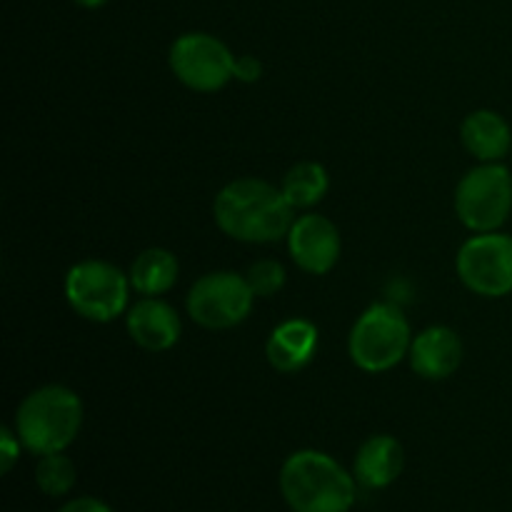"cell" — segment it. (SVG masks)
I'll use <instances>...</instances> for the list:
<instances>
[{
    "label": "cell",
    "instance_id": "obj_15",
    "mask_svg": "<svg viewBox=\"0 0 512 512\" xmlns=\"http://www.w3.org/2000/svg\"><path fill=\"white\" fill-rule=\"evenodd\" d=\"M465 150L480 163H500L512 153V128L500 113L488 108L473 110L460 125Z\"/></svg>",
    "mask_w": 512,
    "mask_h": 512
},
{
    "label": "cell",
    "instance_id": "obj_2",
    "mask_svg": "<svg viewBox=\"0 0 512 512\" xmlns=\"http://www.w3.org/2000/svg\"><path fill=\"white\" fill-rule=\"evenodd\" d=\"M280 495L293 512H350L358 480L333 455L298 450L280 468Z\"/></svg>",
    "mask_w": 512,
    "mask_h": 512
},
{
    "label": "cell",
    "instance_id": "obj_19",
    "mask_svg": "<svg viewBox=\"0 0 512 512\" xmlns=\"http://www.w3.org/2000/svg\"><path fill=\"white\" fill-rule=\"evenodd\" d=\"M245 278H248L250 288H253L255 298H273L275 293H280L285 285V268L283 263H278V260H258V263H253L248 268V273H245Z\"/></svg>",
    "mask_w": 512,
    "mask_h": 512
},
{
    "label": "cell",
    "instance_id": "obj_14",
    "mask_svg": "<svg viewBox=\"0 0 512 512\" xmlns=\"http://www.w3.org/2000/svg\"><path fill=\"white\" fill-rule=\"evenodd\" d=\"M403 445L393 435H373L358 448L353 460V475L358 485L368 490H383L403 475Z\"/></svg>",
    "mask_w": 512,
    "mask_h": 512
},
{
    "label": "cell",
    "instance_id": "obj_1",
    "mask_svg": "<svg viewBox=\"0 0 512 512\" xmlns=\"http://www.w3.org/2000/svg\"><path fill=\"white\" fill-rule=\"evenodd\" d=\"M213 218L228 238L265 245L288 238L295 208L268 180L238 178L215 195Z\"/></svg>",
    "mask_w": 512,
    "mask_h": 512
},
{
    "label": "cell",
    "instance_id": "obj_17",
    "mask_svg": "<svg viewBox=\"0 0 512 512\" xmlns=\"http://www.w3.org/2000/svg\"><path fill=\"white\" fill-rule=\"evenodd\" d=\"M328 188V170H325V165L315 163V160L295 163L285 173L283 185H280V190H283V195L295 210H308L313 205H318L328 195Z\"/></svg>",
    "mask_w": 512,
    "mask_h": 512
},
{
    "label": "cell",
    "instance_id": "obj_6",
    "mask_svg": "<svg viewBox=\"0 0 512 512\" xmlns=\"http://www.w3.org/2000/svg\"><path fill=\"white\" fill-rule=\"evenodd\" d=\"M512 213V173L503 163H480L455 188V215L473 233H493Z\"/></svg>",
    "mask_w": 512,
    "mask_h": 512
},
{
    "label": "cell",
    "instance_id": "obj_16",
    "mask_svg": "<svg viewBox=\"0 0 512 512\" xmlns=\"http://www.w3.org/2000/svg\"><path fill=\"white\" fill-rule=\"evenodd\" d=\"M180 263L168 248H148L130 265V285L143 298H160L178 283Z\"/></svg>",
    "mask_w": 512,
    "mask_h": 512
},
{
    "label": "cell",
    "instance_id": "obj_22",
    "mask_svg": "<svg viewBox=\"0 0 512 512\" xmlns=\"http://www.w3.org/2000/svg\"><path fill=\"white\" fill-rule=\"evenodd\" d=\"M58 512H113L108 503H103L100 498L93 495H80V498L68 500L65 505H60Z\"/></svg>",
    "mask_w": 512,
    "mask_h": 512
},
{
    "label": "cell",
    "instance_id": "obj_18",
    "mask_svg": "<svg viewBox=\"0 0 512 512\" xmlns=\"http://www.w3.org/2000/svg\"><path fill=\"white\" fill-rule=\"evenodd\" d=\"M75 483H78V470L65 453L43 455L35 465V485L48 498H63L75 488Z\"/></svg>",
    "mask_w": 512,
    "mask_h": 512
},
{
    "label": "cell",
    "instance_id": "obj_8",
    "mask_svg": "<svg viewBox=\"0 0 512 512\" xmlns=\"http://www.w3.org/2000/svg\"><path fill=\"white\" fill-rule=\"evenodd\" d=\"M170 70L195 93H218L235 78V55L210 33H183L168 53Z\"/></svg>",
    "mask_w": 512,
    "mask_h": 512
},
{
    "label": "cell",
    "instance_id": "obj_9",
    "mask_svg": "<svg viewBox=\"0 0 512 512\" xmlns=\"http://www.w3.org/2000/svg\"><path fill=\"white\" fill-rule=\"evenodd\" d=\"M458 278L480 298H505L512 293V235L475 233L465 240L455 258Z\"/></svg>",
    "mask_w": 512,
    "mask_h": 512
},
{
    "label": "cell",
    "instance_id": "obj_12",
    "mask_svg": "<svg viewBox=\"0 0 512 512\" xmlns=\"http://www.w3.org/2000/svg\"><path fill=\"white\" fill-rule=\"evenodd\" d=\"M130 340L148 353H165L175 348L183 335L178 310L160 298H140L125 315Z\"/></svg>",
    "mask_w": 512,
    "mask_h": 512
},
{
    "label": "cell",
    "instance_id": "obj_7",
    "mask_svg": "<svg viewBox=\"0 0 512 512\" xmlns=\"http://www.w3.org/2000/svg\"><path fill=\"white\" fill-rule=\"evenodd\" d=\"M255 303L248 278L235 270H213L195 280L185 308L190 320L205 330H228L243 323Z\"/></svg>",
    "mask_w": 512,
    "mask_h": 512
},
{
    "label": "cell",
    "instance_id": "obj_10",
    "mask_svg": "<svg viewBox=\"0 0 512 512\" xmlns=\"http://www.w3.org/2000/svg\"><path fill=\"white\" fill-rule=\"evenodd\" d=\"M285 240L293 263L308 275H328L338 265L343 250L338 225L320 213L295 218Z\"/></svg>",
    "mask_w": 512,
    "mask_h": 512
},
{
    "label": "cell",
    "instance_id": "obj_4",
    "mask_svg": "<svg viewBox=\"0 0 512 512\" xmlns=\"http://www.w3.org/2000/svg\"><path fill=\"white\" fill-rule=\"evenodd\" d=\"M413 330L395 303H373L355 320L348 355L365 373H388L410 353Z\"/></svg>",
    "mask_w": 512,
    "mask_h": 512
},
{
    "label": "cell",
    "instance_id": "obj_3",
    "mask_svg": "<svg viewBox=\"0 0 512 512\" xmlns=\"http://www.w3.org/2000/svg\"><path fill=\"white\" fill-rule=\"evenodd\" d=\"M15 433L28 453H65L83 428V400L68 385H40L15 410Z\"/></svg>",
    "mask_w": 512,
    "mask_h": 512
},
{
    "label": "cell",
    "instance_id": "obj_5",
    "mask_svg": "<svg viewBox=\"0 0 512 512\" xmlns=\"http://www.w3.org/2000/svg\"><path fill=\"white\" fill-rule=\"evenodd\" d=\"M65 300L90 323H113L128 308L130 278L108 260H80L65 273Z\"/></svg>",
    "mask_w": 512,
    "mask_h": 512
},
{
    "label": "cell",
    "instance_id": "obj_21",
    "mask_svg": "<svg viewBox=\"0 0 512 512\" xmlns=\"http://www.w3.org/2000/svg\"><path fill=\"white\" fill-rule=\"evenodd\" d=\"M260 75H263V63L255 55L235 58V80H240V83H258Z\"/></svg>",
    "mask_w": 512,
    "mask_h": 512
},
{
    "label": "cell",
    "instance_id": "obj_20",
    "mask_svg": "<svg viewBox=\"0 0 512 512\" xmlns=\"http://www.w3.org/2000/svg\"><path fill=\"white\" fill-rule=\"evenodd\" d=\"M20 450H23V443H20L15 428H8L5 425L0 430V473L8 475L10 470L15 468V463L20 460Z\"/></svg>",
    "mask_w": 512,
    "mask_h": 512
},
{
    "label": "cell",
    "instance_id": "obj_11",
    "mask_svg": "<svg viewBox=\"0 0 512 512\" xmlns=\"http://www.w3.org/2000/svg\"><path fill=\"white\" fill-rule=\"evenodd\" d=\"M408 360L423 380H448L463 365V340L448 325H430L413 335Z\"/></svg>",
    "mask_w": 512,
    "mask_h": 512
},
{
    "label": "cell",
    "instance_id": "obj_23",
    "mask_svg": "<svg viewBox=\"0 0 512 512\" xmlns=\"http://www.w3.org/2000/svg\"><path fill=\"white\" fill-rule=\"evenodd\" d=\"M73 3L80 5V8L95 10V8H103V5L110 3V0H73Z\"/></svg>",
    "mask_w": 512,
    "mask_h": 512
},
{
    "label": "cell",
    "instance_id": "obj_13",
    "mask_svg": "<svg viewBox=\"0 0 512 512\" xmlns=\"http://www.w3.org/2000/svg\"><path fill=\"white\" fill-rule=\"evenodd\" d=\"M318 345V325L305 318H290L270 333L268 343H265V358L278 373L293 375L313 363Z\"/></svg>",
    "mask_w": 512,
    "mask_h": 512
}]
</instances>
